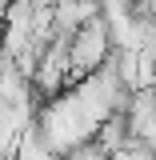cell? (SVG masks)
<instances>
[{"label":"cell","mask_w":156,"mask_h":160,"mask_svg":"<svg viewBox=\"0 0 156 160\" xmlns=\"http://www.w3.org/2000/svg\"><path fill=\"white\" fill-rule=\"evenodd\" d=\"M112 48L116 44H112V28H108L104 16H92L88 24H80L72 32V40H68V72H72V80L100 72L112 60Z\"/></svg>","instance_id":"obj_1"},{"label":"cell","mask_w":156,"mask_h":160,"mask_svg":"<svg viewBox=\"0 0 156 160\" xmlns=\"http://www.w3.org/2000/svg\"><path fill=\"white\" fill-rule=\"evenodd\" d=\"M112 152L100 144V140H84V144H76L72 152H64V160H108Z\"/></svg>","instance_id":"obj_2"},{"label":"cell","mask_w":156,"mask_h":160,"mask_svg":"<svg viewBox=\"0 0 156 160\" xmlns=\"http://www.w3.org/2000/svg\"><path fill=\"white\" fill-rule=\"evenodd\" d=\"M0 8H4V0H0Z\"/></svg>","instance_id":"obj_3"}]
</instances>
